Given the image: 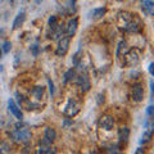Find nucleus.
Segmentation results:
<instances>
[{"label":"nucleus","mask_w":154,"mask_h":154,"mask_svg":"<svg viewBox=\"0 0 154 154\" xmlns=\"http://www.w3.org/2000/svg\"><path fill=\"white\" fill-rule=\"evenodd\" d=\"M58 22H59V21H58V17H57V16H51V17L49 18V21H48V23H49V27H50V28H51V27H54Z\"/></svg>","instance_id":"393cba45"},{"label":"nucleus","mask_w":154,"mask_h":154,"mask_svg":"<svg viewBox=\"0 0 154 154\" xmlns=\"http://www.w3.org/2000/svg\"><path fill=\"white\" fill-rule=\"evenodd\" d=\"M49 154H55V152H54V150H51V152H50Z\"/></svg>","instance_id":"72a5a7b5"},{"label":"nucleus","mask_w":154,"mask_h":154,"mask_svg":"<svg viewBox=\"0 0 154 154\" xmlns=\"http://www.w3.org/2000/svg\"><path fill=\"white\" fill-rule=\"evenodd\" d=\"M69 40L67 36L62 37L59 41H58V46L55 49V55L58 57H64L67 53H68V49H69Z\"/></svg>","instance_id":"0eeeda50"},{"label":"nucleus","mask_w":154,"mask_h":154,"mask_svg":"<svg viewBox=\"0 0 154 154\" xmlns=\"http://www.w3.org/2000/svg\"><path fill=\"white\" fill-rule=\"evenodd\" d=\"M31 51H32L33 57H37L38 53H40V48H38V44H33V45L31 46Z\"/></svg>","instance_id":"a878e982"},{"label":"nucleus","mask_w":154,"mask_h":154,"mask_svg":"<svg viewBox=\"0 0 154 154\" xmlns=\"http://www.w3.org/2000/svg\"><path fill=\"white\" fill-rule=\"evenodd\" d=\"M9 136L14 143H27L31 139V130L27 126L22 128H14L12 132H9Z\"/></svg>","instance_id":"f03ea898"},{"label":"nucleus","mask_w":154,"mask_h":154,"mask_svg":"<svg viewBox=\"0 0 154 154\" xmlns=\"http://www.w3.org/2000/svg\"><path fill=\"white\" fill-rule=\"evenodd\" d=\"M153 67H154V63H150V64H149V73H150L152 76L154 75V68H153Z\"/></svg>","instance_id":"c756f323"},{"label":"nucleus","mask_w":154,"mask_h":154,"mask_svg":"<svg viewBox=\"0 0 154 154\" xmlns=\"http://www.w3.org/2000/svg\"><path fill=\"white\" fill-rule=\"evenodd\" d=\"M131 96H132V100L136 102V103H140L144 99V88H143V85L140 82H136V84L132 85Z\"/></svg>","instance_id":"6e6552de"},{"label":"nucleus","mask_w":154,"mask_h":154,"mask_svg":"<svg viewBox=\"0 0 154 154\" xmlns=\"http://www.w3.org/2000/svg\"><path fill=\"white\" fill-rule=\"evenodd\" d=\"M80 109H81L80 102H77L76 99H69L63 109V113L67 117H75V116L80 112Z\"/></svg>","instance_id":"39448f33"},{"label":"nucleus","mask_w":154,"mask_h":154,"mask_svg":"<svg viewBox=\"0 0 154 154\" xmlns=\"http://www.w3.org/2000/svg\"><path fill=\"white\" fill-rule=\"evenodd\" d=\"M105 13H107V8H105V7H100V8L93 9V11L89 13V16H90V18H93V19H99V18H102Z\"/></svg>","instance_id":"4468645a"},{"label":"nucleus","mask_w":154,"mask_h":154,"mask_svg":"<svg viewBox=\"0 0 154 154\" xmlns=\"http://www.w3.org/2000/svg\"><path fill=\"white\" fill-rule=\"evenodd\" d=\"M126 41H119L118 42V46H117V51H116V57H117V58H119V55H121V51L122 50H125V49H126Z\"/></svg>","instance_id":"5701e85b"},{"label":"nucleus","mask_w":154,"mask_h":154,"mask_svg":"<svg viewBox=\"0 0 154 154\" xmlns=\"http://www.w3.org/2000/svg\"><path fill=\"white\" fill-rule=\"evenodd\" d=\"M75 77H76V69L75 68H69L63 76V85H67L69 81L73 80Z\"/></svg>","instance_id":"a211bd4d"},{"label":"nucleus","mask_w":154,"mask_h":154,"mask_svg":"<svg viewBox=\"0 0 154 154\" xmlns=\"http://www.w3.org/2000/svg\"><path fill=\"white\" fill-rule=\"evenodd\" d=\"M9 152H11V144L8 141L0 143V154H8Z\"/></svg>","instance_id":"aec40b11"},{"label":"nucleus","mask_w":154,"mask_h":154,"mask_svg":"<svg viewBox=\"0 0 154 154\" xmlns=\"http://www.w3.org/2000/svg\"><path fill=\"white\" fill-rule=\"evenodd\" d=\"M64 33V23L63 22H58L54 27L50 28V38L51 40H60L62 36Z\"/></svg>","instance_id":"9d476101"},{"label":"nucleus","mask_w":154,"mask_h":154,"mask_svg":"<svg viewBox=\"0 0 154 154\" xmlns=\"http://www.w3.org/2000/svg\"><path fill=\"white\" fill-rule=\"evenodd\" d=\"M140 62V51L137 49H132L123 54V66L125 67H135Z\"/></svg>","instance_id":"7ed1b4c3"},{"label":"nucleus","mask_w":154,"mask_h":154,"mask_svg":"<svg viewBox=\"0 0 154 154\" xmlns=\"http://www.w3.org/2000/svg\"><path fill=\"white\" fill-rule=\"evenodd\" d=\"M130 137V128L127 126L119 127L118 128V139L121 143H126Z\"/></svg>","instance_id":"2eb2a0df"},{"label":"nucleus","mask_w":154,"mask_h":154,"mask_svg":"<svg viewBox=\"0 0 154 154\" xmlns=\"http://www.w3.org/2000/svg\"><path fill=\"white\" fill-rule=\"evenodd\" d=\"M31 95L35 99H41V96L44 95V88H42V86H35V88L31 90Z\"/></svg>","instance_id":"6ab92c4d"},{"label":"nucleus","mask_w":154,"mask_h":154,"mask_svg":"<svg viewBox=\"0 0 154 154\" xmlns=\"http://www.w3.org/2000/svg\"><path fill=\"white\" fill-rule=\"evenodd\" d=\"M140 21L135 17V14L128 12H121L118 16V26L126 32H137L140 28Z\"/></svg>","instance_id":"f257e3e1"},{"label":"nucleus","mask_w":154,"mask_h":154,"mask_svg":"<svg viewBox=\"0 0 154 154\" xmlns=\"http://www.w3.org/2000/svg\"><path fill=\"white\" fill-rule=\"evenodd\" d=\"M48 84H49V90H50V94H51V96H53V95H54V91H55L54 84H53V81H51L50 79H48Z\"/></svg>","instance_id":"cd10ccee"},{"label":"nucleus","mask_w":154,"mask_h":154,"mask_svg":"<svg viewBox=\"0 0 154 154\" xmlns=\"http://www.w3.org/2000/svg\"><path fill=\"white\" fill-rule=\"evenodd\" d=\"M76 85H77V88L81 90V93H86V91L90 90L91 84H90V79H89V76L86 72L80 73L76 77Z\"/></svg>","instance_id":"423d86ee"},{"label":"nucleus","mask_w":154,"mask_h":154,"mask_svg":"<svg viewBox=\"0 0 154 154\" xmlns=\"http://www.w3.org/2000/svg\"><path fill=\"white\" fill-rule=\"evenodd\" d=\"M58 12H59L62 16H72V14H76L77 3L75 0H67V2H63L60 5H58Z\"/></svg>","instance_id":"20e7f679"},{"label":"nucleus","mask_w":154,"mask_h":154,"mask_svg":"<svg viewBox=\"0 0 154 154\" xmlns=\"http://www.w3.org/2000/svg\"><path fill=\"white\" fill-rule=\"evenodd\" d=\"M8 109L17 119H19V121H22L23 119V113H22L21 108H19V105L14 102V99H12V98L8 100Z\"/></svg>","instance_id":"9b49d317"},{"label":"nucleus","mask_w":154,"mask_h":154,"mask_svg":"<svg viewBox=\"0 0 154 154\" xmlns=\"http://www.w3.org/2000/svg\"><path fill=\"white\" fill-rule=\"evenodd\" d=\"M80 55H81V50L75 53V55L72 57V62H73V66L75 67L81 66V59H82V57H80Z\"/></svg>","instance_id":"412c9836"},{"label":"nucleus","mask_w":154,"mask_h":154,"mask_svg":"<svg viewBox=\"0 0 154 154\" xmlns=\"http://www.w3.org/2000/svg\"><path fill=\"white\" fill-rule=\"evenodd\" d=\"M153 8H154V3L145 0V2H141V9L144 11V13H146L148 16H152L153 14Z\"/></svg>","instance_id":"dca6fc26"},{"label":"nucleus","mask_w":154,"mask_h":154,"mask_svg":"<svg viewBox=\"0 0 154 154\" xmlns=\"http://www.w3.org/2000/svg\"><path fill=\"white\" fill-rule=\"evenodd\" d=\"M25 21H26V12L25 11L18 12V14L16 16V18H14V21H13V30H17V28H19L23 25V22H25Z\"/></svg>","instance_id":"ddd939ff"},{"label":"nucleus","mask_w":154,"mask_h":154,"mask_svg":"<svg viewBox=\"0 0 154 154\" xmlns=\"http://www.w3.org/2000/svg\"><path fill=\"white\" fill-rule=\"evenodd\" d=\"M0 71H3V66H0Z\"/></svg>","instance_id":"f704fd0d"},{"label":"nucleus","mask_w":154,"mask_h":154,"mask_svg":"<svg viewBox=\"0 0 154 154\" xmlns=\"http://www.w3.org/2000/svg\"><path fill=\"white\" fill-rule=\"evenodd\" d=\"M110 154H122V153H119V152H110Z\"/></svg>","instance_id":"473e14b6"},{"label":"nucleus","mask_w":154,"mask_h":154,"mask_svg":"<svg viewBox=\"0 0 154 154\" xmlns=\"http://www.w3.org/2000/svg\"><path fill=\"white\" fill-rule=\"evenodd\" d=\"M99 126L104 130H107V131H110V130H113V127H114V118L109 114L102 116L99 119Z\"/></svg>","instance_id":"f8f14e48"},{"label":"nucleus","mask_w":154,"mask_h":154,"mask_svg":"<svg viewBox=\"0 0 154 154\" xmlns=\"http://www.w3.org/2000/svg\"><path fill=\"white\" fill-rule=\"evenodd\" d=\"M146 116L148 117H153L154 116V107L153 105H149V107L146 108Z\"/></svg>","instance_id":"bb28decb"},{"label":"nucleus","mask_w":154,"mask_h":154,"mask_svg":"<svg viewBox=\"0 0 154 154\" xmlns=\"http://www.w3.org/2000/svg\"><path fill=\"white\" fill-rule=\"evenodd\" d=\"M135 154H145V152H144L143 148H137L136 152H135Z\"/></svg>","instance_id":"7c9ffc66"},{"label":"nucleus","mask_w":154,"mask_h":154,"mask_svg":"<svg viewBox=\"0 0 154 154\" xmlns=\"http://www.w3.org/2000/svg\"><path fill=\"white\" fill-rule=\"evenodd\" d=\"M96 103L99 105L104 103V95L103 94H98V96H96Z\"/></svg>","instance_id":"c85d7f7f"},{"label":"nucleus","mask_w":154,"mask_h":154,"mask_svg":"<svg viewBox=\"0 0 154 154\" xmlns=\"http://www.w3.org/2000/svg\"><path fill=\"white\" fill-rule=\"evenodd\" d=\"M69 125H72V121H69V119H64V126H69Z\"/></svg>","instance_id":"2f4dec72"},{"label":"nucleus","mask_w":154,"mask_h":154,"mask_svg":"<svg viewBox=\"0 0 154 154\" xmlns=\"http://www.w3.org/2000/svg\"><path fill=\"white\" fill-rule=\"evenodd\" d=\"M0 58H2V50H0Z\"/></svg>","instance_id":"c9c22d12"},{"label":"nucleus","mask_w":154,"mask_h":154,"mask_svg":"<svg viewBox=\"0 0 154 154\" xmlns=\"http://www.w3.org/2000/svg\"><path fill=\"white\" fill-rule=\"evenodd\" d=\"M11 48H12V42L11 41H5L3 44V51L2 53H5V54H7V53L11 51Z\"/></svg>","instance_id":"b1692460"},{"label":"nucleus","mask_w":154,"mask_h":154,"mask_svg":"<svg viewBox=\"0 0 154 154\" xmlns=\"http://www.w3.org/2000/svg\"><path fill=\"white\" fill-rule=\"evenodd\" d=\"M55 137H57V132H55V130L54 128H51V127H46L45 128V136L44 139L45 140H48L50 144L55 140Z\"/></svg>","instance_id":"f3484780"},{"label":"nucleus","mask_w":154,"mask_h":154,"mask_svg":"<svg viewBox=\"0 0 154 154\" xmlns=\"http://www.w3.org/2000/svg\"><path fill=\"white\" fill-rule=\"evenodd\" d=\"M77 27H79V18L77 17H73L71 18L68 22H67V25L64 26V33L67 35V37L71 38L72 36L76 33L77 31Z\"/></svg>","instance_id":"1a4fd4ad"},{"label":"nucleus","mask_w":154,"mask_h":154,"mask_svg":"<svg viewBox=\"0 0 154 154\" xmlns=\"http://www.w3.org/2000/svg\"><path fill=\"white\" fill-rule=\"evenodd\" d=\"M152 135H153V132H150V131H145V132L143 134V136H141L140 144H146V143H149V141H150V139H152Z\"/></svg>","instance_id":"4be33fe9"}]
</instances>
